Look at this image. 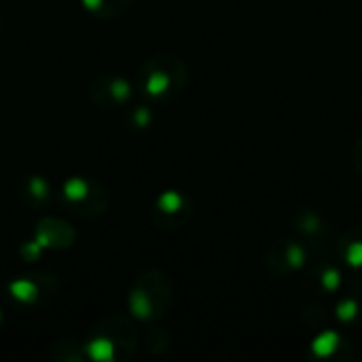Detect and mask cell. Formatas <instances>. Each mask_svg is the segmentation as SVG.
I'll return each mask as SVG.
<instances>
[{"mask_svg":"<svg viewBox=\"0 0 362 362\" xmlns=\"http://www.w3.org/2000/svg\"><path fill=\"white\" fill-rule=\"evenodd\" d=\"M305 263V250L299 242H276L267 250V265L278 276H288L297 269H301Z\"/></svg>","mask_w":362,"mask_h":362,"instance_id":"1","label":"cell"},{"mask_svg":"<svg viewBox=\"0 0 362 362\" xmlns=\"http://www.w3.org/2000/svg\"><path fill=\"white\" fill-rule=\"evenodd\" d=\"M341 250L352 265H362V227L346 235V240L341 242Z\"/></svg>","mask_w":362,"mask_h":362,"instance_id":"2","label":"cell"},{"mask_svg":"<svg viewBox=\"0 0 362 362\" xmlns=\"http://www.w3.org/2000/svg\"><path fill=\"white\" fill-rule=\"evenodd\" d=\"M352 163H354L356 172L362 176V136L356 140V144L352 148Z\"/></svg>","mask_w":362,"mask_h":362,"instance_id":"3","label":"cell"}]
</instances>
